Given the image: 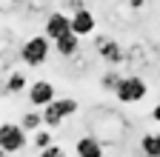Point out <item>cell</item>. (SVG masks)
<instances>
[{
	"label": "cell",
	"mask_w": 160,
	"mask_h": 157,
	"mask_svg": "<svg viewBox=\"0 0 160 157\" xmlns=\"http://www.w3.org/2000/svg\"><path fill=\"white\" fill-rule=\"evenodd\" d=\"M54 46H52V40L46 34H34V37H29V40L20 46V60H23L29 69H37V66H43L46 60H49V52H52Z\"/></svg>",
	"instance_id": "cell-1"
},
{
	"label": "cell",
	"mask_w": 160,
	"mask_h": 157,
	"mask_svg": "<svg viewBox=\"0 0 160 157\" xmlns=\"http://www.w3.org/2000/svg\"><path fill=\"white\" fill-rule=\"evenodd\" d=\"M146 94H149V86H146L143 77H137V74H123L117 89H114V97L120 103H140Z\"/></svg>",
	"instance_id": "cell-2"
},
{
	"label": "cell",
	"mask_w": 160,
	"mask_h": 157,
	"mask_svg": "<svg viewBox=\"0 0 160 157\" xmlns=\"http://www.w3.org/2000/svg\"><path fill=\"white\" fill-rule=\"evenodd\" d=\"M77 109H80L77 100H72V97H57L54 103H49L43 109V123H46V129H57L66 117L77 114Z\"/></svg>",
	"instance_id": "cell-3"
},
{
	"label": "cell",
	"mask_w": 160,
	"mask_h": 157,
	"mask_svg": "<svg viewBox=\"0 0 160 157\" xmlns=\"http://www.w3.org/2000/svg\"><path fill=\"white\" fill-rule=\"evenodd\" d=\"M26 143H29V131L20 123H3V129H0V149H3V154H17Z\"/></svg>",
	"instance_id": "cell-4"
},
{
	"label": "cell",
	"mask_w": 160,
	"mask_h": 157,
	"mask_svg": "<svg viewBox=\"0 0 160 157\" xmlns=\"http://www.w3.org/2000/svg\"><path fill=\"white\" fill-rule=\"evenodd\" d=\"M43 29H46L43 34L54 43V40H60V37H66V34L72 32V17H69V14H63V12H52V14L46 17Z\"/></svg>",
	"instance_id": "cell-5"
},
{
	"label": "cell",
	"mask_w": 160,
	"mask_h": 157,
	"mask_svg": "<svg viewBox=\"0 0 160 157\" xmlns=\"http://www.w3.org/2000/svg\"><path fill=\"white\" fill-rule=\"evenodd\" d=\"M29 103L32 106H37V109H46L49 103H54L57 100V94H54V86L49 83V80H34L32 86H29Z\"/></svg>",
	"instance_id": "cell-6"
},
{
	"label": "cell",
	"mask_w": 160,
	"mask_h": 157,
	"mask_svg": "<svg viewBox=\"0 0 160 157\" xmlns=\"http://www.w3.org/2000/svg\"><path fill=\"white\" fill-rule=\"evenodd\" d=\"M94 49H97V54L103 57L109 66H117V63L126 60V54H123V49H120V43L112 40V37H106V34H100L97 40H94Z\"/></svg>",
	"instance_id": "cell-7"
},
{
	"label": "cell",
	"mask_w": 160,
	"mask_h": 157,
	"mask_svg": "<svg viewBox=\"0 0 160 157\" xmlns=\"http://www.w3.org/2000/svg\"><path fill=\"white\" fill-rule=\"evenodd\" d=\"M74 154L77 157H106V146L97 134H83L74 143Z\"/></svg>",
	"instance_id": "cell-8"
},
{
	"label": "cell",
	"mask_w": 160,
	"mask_h": 157,
	"mask_svg": "<svg viewBox=\"0 0 160 157\" xmlns=\"http://www.w3.org/2000/svg\"><path fill=\"white\" fill-rule=\"evenodd\" d=\"M94 29H97V17L83 6V9H77L74 14H72V32L77 34V37H86V34H94Z\"/></svg>",
	"instance_id": "cell-9"
},
{
	"label": "cell",
	"mask_w": 160,
	"mask_h": 157,
	"mask_svg": "<svg viewBox=\"0 0 160 157\" xmlns=\"http://www.w3.org/2000/svg\"><path fill=\"white\" fill-rule=\"evenodd\" d=\"M54 52H57L60 57H77V52H80V37H77L74 32H69L66 37L54 40Z\"/></svg>",
	"instance_id": "cell-10"
},
{
	"label": "cell",
	"mask_w": 160,
	"mask_h": 157,
	"mask_svg": "<svg viewBox=\"0 0 160 157\" xmlns=\"http://www.w3.org/2000/svg\"><path fill=\"white\" fill-rule=\"evenodd\" d=\"M140 151L146 157H160V131H146L140 137Z\"/></svg>",
	"instance_id": "cell-11"
},
{
	"label": "cell",
	"mask_w": 160,
	"mask_h": 157,
	"mask_svg": "<svg viewBox=\"0 0 160 157\" xmlns=\"http://www.w3.org/2000/svg\"><path fill=\"white\" fill-rule=\"evenodd\" d=\"M26 89V77H23V71H12L9 74V80H6V86H3V91L6 94H17V91H23Z\"/></svg>",
	"instance_id": "cell-12"
},
{
	"label": "cell",
	"mask_w": 160,
	"mask_h": 157,
	"mask_svg": "<svg viewBox=\"0 0 160 157\" xmlns=\"http://www.w3.org/2000/svg\"><path fill=\"white\" fill-rule=\"evenodd\" d=\"M20 126H23L26 131H40V126H46L43 123V111H29V114H23V120H20Z\"/></svg>",
	"instance_id": "cell-13"
},
{
	"label": "cell",
	"mask_w": 160,
	"mask_h": 157,
	"mask_svg": "<svg viewBox=\"0 0 160 157\" xmlns=\"http://www.w3.org/2000/svg\"><path fill=\"white\" fill-rule=\"evenodd\" d=\"M32 143H34L40 151H43V149H49V146H54V143H52V131H49V129L34 131V134H32Z\"/></svg>",
	"instance_id": "cell-14"
},
{
	"label": "cell",
	"mask_w": 160,
	"mask_h": 157,
	"mask_svg": "<svg viewBox=\"0 0 160 157\" xmlns=\"http://www.w3.org/2000/svg\"><path fill=\"white\" fill-rule=\"evenodd\" d=\"M120 77H123V74H120L117 69H112V71H106L103 77H100V83H103V89L114 91V89H117V83H120Z\"/></svg>",
	"instance_id": "cell-15"
},
{
	"label": "cell",
	"mask_w": 160,
	"mask_h": 157,
	"mask_svg": "<svg viewBox=\"0 0 160 157\" xmlns=\"http://www.w3.org/2000/svg\"><path fill=\"white\" fill-rule=\"evenodd\" d=\"M37 157H66V151H63V149H60V146L54 143V146H49V149H43V151H40Z\"/></svg>",
	"instance_id": "cell-16"
},
{
	"label": "cell",
	"mask_w": 160,
	"mask_h": 157,
	"mask_svg": "<svg viewBox=\"0 0 160 157\" xmlns=\"http://www.w3.org/2000/svg\"><path fill=\"white\" fill-rule=\"evenodd\" d=\"M152 120L160 123V103H154V109H152Z\"/></svg>",
	"instance_id": "cell-17"
},
{
	"label": "cell",
	"mask_w": 160,
	"mask_h": 157,
	"mask_svg": "<svg viewBox=\"0 0 160 157\" xmlns=\"http://www.w3.org/2000/svg\"><path fill=\"white\" fill-rule=\"evenodd\" d=\"M157 77H160V69H157Z\"/></svg>",
	"instance_id": "cell-18"
}]
</instances>
